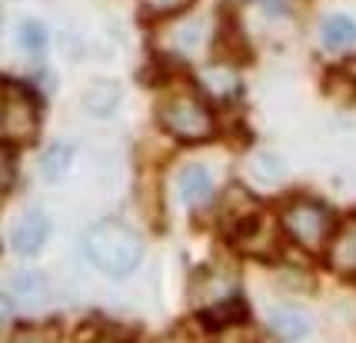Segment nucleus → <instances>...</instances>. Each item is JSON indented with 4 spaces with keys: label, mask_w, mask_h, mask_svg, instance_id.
Wrapping results in <instances>:
<instances>
[{
    "label": "nucleus",
    "mask_w": 356,
    "mask_h": 343,
    "mask_svg": "<svg viewBox=\"0 0 356 343\" xmlns=\"http://www.w3.org/2000/svg\"><path fill=\"white\" fill-rule=\"evenodd\" d=\"M14 180H17V154L14 147L0 143V197L14 187Z\"/></svg>",
    "instance_id": "nucleus-15"
},
{
    "label": "nucleus",
    "mask_w": 356,
    "mask_h": 343,
    "mask_svg": "<svg viewBox=\"0 0 356 343\" xmlns=\"http://www.w3.org/2000/svg\"><path fill=\"white\" fill-rule=\"evenodd\" d=\"M270 330L277 333L280 340H286V343L303 340V337L310 333V317H307V313H300V310L283 307V310L270 313Z\"/></svg>",
    "instance_id": "nucleus-10"
},
{
    "label": "nucleus",
    "mask_w": 356,
    "mask_h": 343,
    "mask_svg": "<svg viewBox=\"0 0 356 343\" xmlns=\"http://www.w3.org/2000/svg\"><path fill=\"white\" fill-rule=\"evenodd\" d=\"M253 173H257L260 180H280V177H283V163H280L273 154H260L253 160Z\"/></svg>",
    "instance_id": "nucleus-16"
},
{
    "label": "nucleus",
    "mask_w": 356,
    "mask_h": 343,
    "mask_svg": "<svg viewBox=\"0 0 356 343\" xmlns=\"http://www.w3.org/2000/svg\"><path fill=\"white\" fill-rule=\"evenodd\" d=\"M70 157L74 150L67 147V143H54V147H47L44 157H40V173H44L50 184H57L67 177V167H70Z\"/></svg>",
    "instance_id": "nucleus-12"
},
{
    "label": "nucleus",
    "mask_w": 356,
    "mask_h": 343,
    "mask_svg": "<svg viewBox=\"0 0 356 343\" xmlns=\"http://www.w3.org/2000/svg\"><path fill=\"white\" fill-rule=\"evenodd\" d=\"M320 37H323V44L330 50H346L356 44V20L346 14H333L323 20V27H320Z\"/></svg>",
    "instance_id": "nucleus-11"
},
{
    "label": "nucleus",
    "mask_w": 356,
    "mask_h": 343,
    "mask_svg": "<svg viewBox=\"0 0 356 343\" xmlns=\"http://www.w3.org/2000/svg\"><path fill=\"white\" fill-rule=\"evenodd\" d=\"M154 14H173V10H184V7H190L193 0H143Z\"/></svg>",
    "instance_id": "nucleus-17"
},
{
    "label": "nucleus",
    "mask_w": 356,
    "mask_h": 343,
    "mask_svg": "<svg viewBox=\"0 0 356 343\" xmlns=\"http://www.w3.org/2000/svg\"><path fill=\"white\" fill-rule=\"evenodd\" d=\"M326 260L337 273H356V220L333 234L326 247Z\"/></svg>",
    "instance_id": "nucleus-8"
},
{
    "label": "nucleus",
    "mask_w": 356,
    "mask_h": 343,
    "mask_svg": "<svg viewBox=\"0 0 356 343\" xmlns=\"http://www.w3.org/2000/svg\"><path fill=\"white\" fill-rule=\"evenodd\" d=\"M180 197L186 207H207L213 200V177L207 167L200 163H190L180 170Z\"/></svg>",
    "instance_id": "nucleus-7"
},
{
    "label": "nucleus",
    "mask_w": 356,
    "mask_h": 343,
    "mask_svg": "<svg viewBox=\"0 0 356 343\" xmlns=\"http://www.w3.org/2000/svg\"><path fill=\"white\" fill-rule=\"evenodd\" d=\"M10 317H14V296L0 287V327H7V324H10Z\"/></svg>",
    "instance_id": "nucleus-18"
},
{
    "label": "nucleus",
    "mask_w": 356,
    "mask_h": 343,
    "mask_svg": "<svg viewBox=\"0 0 356 343\" xmlns=\"http://www.w3.org/2000/svg\"><path fill=\"white\" fill-rule=\"evenodd\" d=\"M17 44L24 50H31V54H40L47 47V27L40 20H24L20 31H17Z\"/></svg>",
    "instance_id": "nucleus-14"
},
{
    "label": "nucleus",
    "mask_w": 356,
    "mask_h": 343,
    "mask_svg": "<svg viewBox=\"0 0 356 343\" xmlns=\"http://www.w3.org/2000/svg\"><path fill=\"white\" fill-rule=\"evenodd\" d=\"M83 253L104 277L124 280L143 260V237L120 220H100L83 237Z\"/></svg>",
    "instance_id": "nucleus-1"
},
{
    "label": "nucleus",
    "mask_w": 356,
    "mask_h": 343,
    "mask_svg": "<svg viewBox=\"0 0 356 343\" xmlns=\"http://www.w3.org/2000/svg\"><path fill=\"white\" fill-rule=\"evenodd\" d=\"M280 227L296 247L320 253V250L330 247V240L337 234V217H333V210L326 203L310 200V197H296V200L283 207Z\"/></svg>",
    "instance_id": "nucleus-2"
},
{
    "label": "nucleus",
    "mask_w": 356,
    "mask_h": 343,
    "mask_svg": "<svg viewBox=\"0 0 356 343\" xmlns=\"http://www.w3.org/2000/svg\"><path fill=\"white\" fill-rule=\"evenodd\" d=\"M160 127L173 134L177 141L186 143H200L213 137V113L207 110L203 100H197L193 94H173L160 104Z\"/></svg>",
    "instance_id": "nucleus-3"
},
{
    "label": "nucleus",
    "mask_w": 356,
    "mask_h": 343,
    "mask_svg": "<svg viewBox=\"0 0 356 343\" xmlns=\"http://www.w3.org/2000/svg\"><path fill=\"white\" fill-rule=\"evenodd\" d=\"M10 296H14V303L20 307H44L47 296H50V280H47L40 270H20L14 273V280H10Z\"/></svg>",
    "instance_id": "nucleus-6"
},
{
    "label": "nucleus",
    "mask_w": 356,
    "mask_h": 343,
    "mask_svg": "<svg viewBox=\"0 0 356 343\" xmlns=\"http://www.w3.org/2000/svg\"><path fill=\"white\" fill-rule=\"evenodd\" d=\"M120 97H124V90L113 80H100L83 94V110L93 113V117H110L113 110L120 107Z\"/></svg>",
    "instance_id": "nucleus-9"
},
{
    "label": "nucleus",
    "mask_w": 356,
    "mask_h": 343,
    "mask_svg": "<svg viewBox=\"0 0 356 343\" xmlns=\"http://www.w3.org/2000/svg\"><path fill=\"white\" fill-rule=\"evenodd\" d=\"M264 3V10L270 14H286V0H260Z\"/></svg>",
    "instance_id": "nucleus-19"
},
{
    "label": "nucleus",
    "mask_w": 356,
    "mask_h": 343,
    "mask_svg": "<svg viewBox=\"0 0 356 343\" xmlns=\"http://www.w3.org/2000/svg\"><path fill=\"white\" fill-rule=\"evenodd\" d=\"M40 130V100L24 83L3 87L0 97V137L3 141H24L31 143Z\"/></svg>",
    "instance_id": "nucleus-4"
},
{
    "label": "nucleus",
    "mask_w": 356,
    "mask_h": 343,
    "mask_svg": "<svg viewBox=\"0 0 356 343\" xmlns=\"http://www.w3.org/2000/svg\"><path fill=\"white\" fill-rule=\"evenodd\" d=\"M47 237H50V217H47L40 207H27L20 220L14 223V234H10V244L20 257H37L44 250Z\"/></svg>",
    "instance_id": "nucleus-5"
},
{
    "label": "nucleus",
    "mask_w": 356,
    "mask_h": 343,
    "mask_svg": "<svg viewBox=\"0 0 356 343\" xmlns=\"http://www.w3.org/2000/svg\"><path fill=\"white\" fill-rule=\"evenodd\" d=\"M200 83L207 90H213L217 97H230L236 90V74L227 67H207L200 74Z\"/></svg>",
    "instance_id": "nucleus-13"
}]
</instances>
